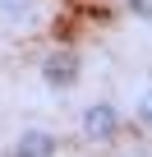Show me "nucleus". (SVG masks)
<instances>
[{"instance_id": "obj_3", "label": "nucleus", "mask_w": 152, "mask_h": 157, "mask_svg": "<svg viewBox=\"0 0 152 157\" xmlns=\"http://www.w3.org/2000/svg\"><path fill=\"white\" fill-rule=\"evenodd\" d=\"M9 157H60V139L46 125H23L9 143Z\"/></svg>"}, {"instance_id": "obj_4", "label": "nucleus", "mask_w": 152, "mask_h": 157, "mask_svg": "<svg viewBox=\"0 0 152 157\" xmlns=\"http://www.w3.org/2000/svg\"><path fill=\"white\" fill-rule=\"evenodd\" d=\"M134 125H138L143 134H152V83L138 88V97H134Z\"/></svg>"}, {"instance_id": "obj_5", "label": "nucleus", "mask_w": 152, "mask_h": 157, "mask_svg": "<svg viewBox=\"0 0 152 157\" xmlns=\"http://www.w3.org/2000/svg\"><path fill=\"white\" fill-rule=\"evenodd\" d=\"M32 10V0H0V19H23Z\"/></svg>"}, {"instance_id": "obj_1", "label": "nucleus", "mask_w": 152, "mask_h": 157, "mask_svg": "<svg viewBox=\"0 0 152 157\" xmlns=\"http://www.w3.org/2000/svg\"><path fill=\"white\" fill-rule=\"evenodd\" d=\"M120 134H124V111H120L115 102L97 97V102H88V106L79 111V139H83L88 148H111Z\"/></svg>"}, {"instance_id": "obj_6", "label": "nucleus", "mask_w": 152, "mask_h": 157, "mask_svg": "<svg viewBox=\"0 0 152 157\" xmlns=\"http://www.w3.org/2000/svg\"><path fill=\"white\" fill-rule=\"evenodd\" d=\"M124 10H129L138 23H152V0H124Z\"/></svg>"}, {"instance_id": "obj_2", "label": "nucleus", "mask_w": 152, "mask_h": 157, "mask_svg": "<svg viewBox=\"0 0 152 157\" xmlns=\"http://www.w3.org/2000/svg\"><path fill=\"white\" fill-rule=\"evenodd\" d=\"M37 74H42V83L51 93H74V83L83 78V60H79L74 46H55L37 60Z\"/></svg>"}]
</instances>
